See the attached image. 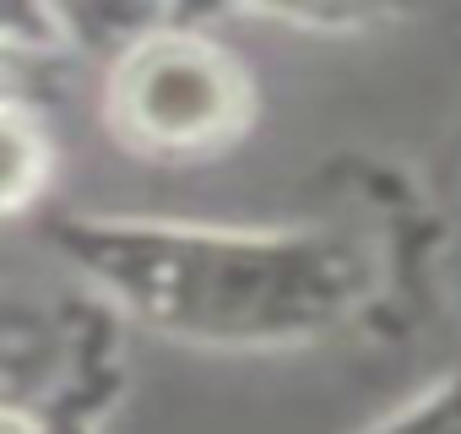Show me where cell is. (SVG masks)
Returning <instances> with one entry per match:
<instances>
[{
	"instance_id": "cell-1",
	"label": "cell",
	"mask_w": 461,
	"mask_h": 434,
	"mask_svg": "<svg viewBox=\"0 0 461 434\" xmlns=\"http://www.w3.org/2000/svg\"><path fill=\"white\" fill-rule=\"evenodd\" d=\"M125 120L152 141H206L240 109V82L206 44H147L120 82Z\"/></svg>"
},
{
	"instance_id": "cell-2",
	"label": "cell",
	"mask_w": 461,
	"mask_h": 434,
	"mask_svg": "<svg viewBox=\"0 0 461 434\" xmlns=\"http://www.w3.org/2000/svg\"><path fill=\"white\" fill-rule=\"evenodd\" d=\"M39 179V141L23 120L0 114V206H12L33 190Z\"/></svg>"
},
{
	"instance_id": "cell-3",
	"label": "cell",
	"mask_w": 461,
	"mask_h": 434,
	"mask_svg": "<svg viewBox=\"0 0 461 434\" xmlns=\"http://www.w3.org/2000/svg\"><path fill=\"white\" fill-rule=\"evenodd\" d=\"M0 434H33V423H23L17 412H0Z\"/></svg>"
}]
</instances>
